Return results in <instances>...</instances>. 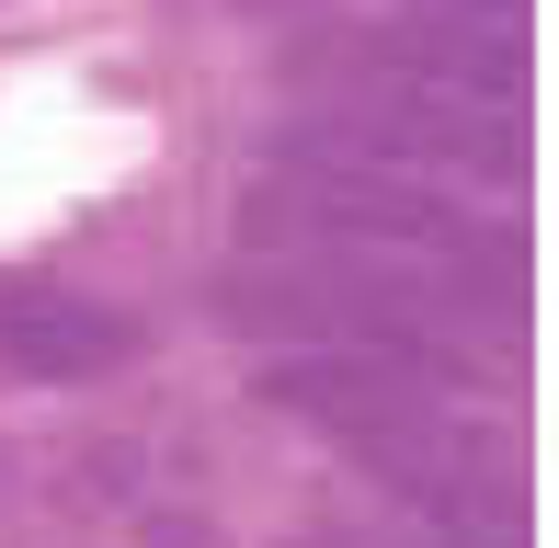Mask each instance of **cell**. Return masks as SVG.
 <instances>
[{
	"label": "cell",
	"instance_id": "7a4b0ae2",
	"mask_svg": "<svg viewBox=\"0 0 559 548\" xmlns=\"http://www.w3.org/2000/svg\"><path fill=\"white\" fill-rule=\"evenodd\" d=\"M297 81H332V115H286V127L366 171H412V183H445V194H514L537 171L525 115L456 104V92H423V81H377V69H320V58H297Z\"/></svg>",
	"mask_w": 559,
	"mask_h": 548
},
{
	"label": "cell",
	"instance_id": "5b68a950",
	"mask_svg": "<svg viewBox=\"0 0 559 548\" xmlns=\"http://www.w3.org/2000/svg\"><path fill=\"white\" fill-rule=\"evenodd\" d=\"M435 12H491V23H514L525 0H435Z\"/></svg>",
	"mask_w": 559,
	"mask_h": 548
},
{
	"label": "cell",
	"instance_id": "3957f363",
	"mask_svg": "<svg viewBox=\"0 0 559 548\" xmlns=\"http://www.w3.org/2000/svg\"><path fill=\"white\" fill-rule=\"evenodd\" d=\"M297 58L377 69V81H423V92H456V104H491V115H525V92H537V46H525L514 23L435 12V0H412V12H389V23H343V35L297 46Z\"/></svg>",
	"mask_w": 559,
	"mask_h": 548
},
{
	"label": "cell",
	"instance_id": "6da1fadb",
	"mask_svg": "<svg viewBox=\"0 0 559 548\" xmlns=\"http://www.w3.org/2000/svg\"><path fill=\"white\" fill-rule=\"evenodd\" d=\"M240 229L274 240V252H343V263H389V274H435V286H456L468 309H491L502 332L537 309V252H525L502 217H479L468 194H445V183H412V171H366V160H343V148H309L297 127L263 138Z\"/></svg>",
	"mask_w": 559,
	"mask_h": 548
},
{
	"label": "cell",
	"instance_id": "277c9868",
	"mask_svg": "<svg viewBox=\"0 0 559 548\" xmlns=\"http://www.w3.org/2000/svg\"><path fill=\"white\" fill-rule=\"evenodd\" d=\"M138 355V320L104 309L81 286H12L0 297V366L35 389H81V378H115Z\"/></svg>",
	"mask_w": 559,
	"mask_h": 548
}]
</instances>
